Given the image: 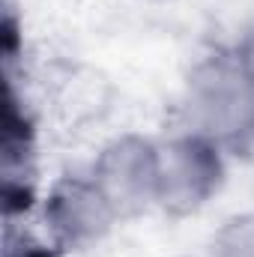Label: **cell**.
Returning <instances> with one entry per match:
<instances>
[{
  "label": "cell",
  "instance_id": "cell-1",
  "mask_svg": "<svg viewBox=\"0 0 254 257\" xmlns=\"http://www.w3.org/2000/svg\"><path fill=\"white\" fill-rule=\"evenodd\" d=\"M186 105L197 135L215 144H245L254 138V81L236 57L197 66L189 78Z\"/></svg>",
  "mask_w": 254,
  "mask_h": 257
},
{
  "label": "cell",
  "instance_id": "cell-2",
  "mask_svg": "<svg viewBox=\"0 0 254 257\" xmlns=\"http://www.w3.org/2000/svg\"><path fill=\"white\" fill-rule=\"evenodd\" d=\"M224 180L218 144L191 132L159 150V203L171 215L197 212Z\"/></svg>",
  "mask_w": 254,
  "mask_h": 257
},
{
  "label": "cell",
  "instance_id": "cell-3",
  "mask_svg": "<svg viewBox=\"0 0 254 257\" xmlns=\"http://www.w3.org/2000/svg\"><path fill=\"white\" fill-rule=\"evenodd\" d=\"M93 183L117 218L147 209L159 200V150L138 135L111 141L93 165Z\"/></svg>",
  "mask_w": 254,
  "mask_h": 257
},
{
  "label": "cell",
  "instance_id": "cell-4",
  "mask_svg": "<svg viewBox=\"0 0 254 257\" xmlns=\"http://www.w3.org/2000/svg\"><path fill=\"white\" fill-rule=\"evenodd\" d=\"M45 218L57 239L66 245H90L102 239L111 224L117 221V212L105 200V194L90 180H60L45 203Z\"/></svg>",
  "mask_w": 254,
  "mask_h": 257
},
{
  "label": "cell",
  "instance_id": "cell-5",
  "mask_svg": "<svg viewBox=\"0 0 254 257\" xmlns=\"http://www.w3.org/2000/svg\"><path fill=\"white\" fill-rule=\"evenodd\" d=\"M212 257H254V212L233 215L218 227Z\"/></svg>",
  "mask_w": 254,
  "mask_h": 257
},
{
  "label": "cell",
  "instance_id": "cell-6",
  "mask_svg": "<svg viewBox=\"0 0 254 257\" xmlns=\"http://www.w3.org/2000/svg\"><path fill=\"white\" fill-rule=\"evenodd\" d=\"M233 57H236V63L242 66V72L254 81V27L245 30V36L239 39V45H236V54H233Z\"/></svg>",
  "mask_w": 254,
  "mask_h": 257
},
{
  "label": "cell",
  "instance_id": "cell-7",
  "mask_svg": "<svg viewBox=\"0 0 254 257\" xmlns=\"http://www.w3.org/2000/svg\"><path fill=\"white\" fill-rule=\"evenodd\" d=\"M150 3H165V0H150Z\"/></svg>",
  "mask_w": 254,
  "mask_h": 257
}]
</instances>
